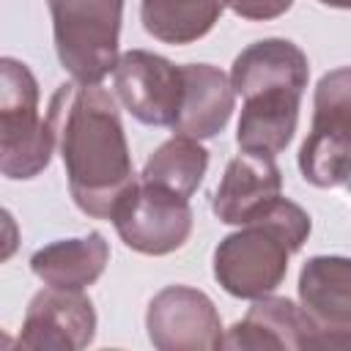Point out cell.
<instances>
[{"label":"cell","instance_id":"obj_1","mask_svg":"<svg viewBox=\"0 0 351 351\" xmlns=\"http://www.w3.org/2000/svg\"><path fill=\"white\" fill-rule=\"evenodd\" d=\"M47 118L77 208L93 219H110L121 197L137 184L115 96L101 82L71 80L52 93Z\"/></svg>","mask_w":351,"mask_h":351},{"label":"cell","instance_id":"obj_2","mask_svg":"<svg viewBox=\"0 0 351 351\" xmlns=\"http://www.w3.org/2000/svg\"><path fill=\"white\" fill-rule=\"evenodd\" d=\"M313 230L310 214L288 200H274L252 222L239 225L214 250V280L236 299L269 296L288 274V261Z\"/></svg>","mask_w":351,"mask_h":351},{"label":"cell","instance_id":"obj_3","mask_svg":"<svg viewBox=\"0 0 351 351\" xmlns=\"http://www.w3.org/2000/svg\"><path fill=\"white\" fill-rule=\"evenodd\" d=\"M55 143L49 118L38 115V82L16 60H0V173L11 181L36 178L47 170Z\"/></svg>","mask_w":351,"mask_h":351},{"label":"cell","instance_id":"obj_4","mask_svg":"<svg viewBox=\"0 0 351 351\" xmlns=\"http://www.w3.org/2000/svg\"><path fill=\"white\" fill-rule=\"evenodd\" d=\"M126 0H47L55 52L74 82L99 85L118 63Z\"/></svg>","mask_w":351,"mask_h":351},{"label":"cell","instance_id":"obj_5","mask_svg":"<svg viewBox=\"0 0 351 351\" xmlns=\"http://www.w3.org/2000/svg\"><path fill=\"white\" fill-rule=\"evenodd\" d=\"M302 178L318 189L351 186V66L326 71L313 93V126L299 148Z\"/></svg>","mask_w":351,"mask_h":351},{"label":"cell","instance_id":"obj_6","mask_svg":"<svg viewBox=\"0 0 351 351\" xmlns=\"http://www.w3.org/2000/svg\"><path fill=\"white\" fill-rule=\"evenodd\" d=\"M110 222L129 250L159 258L186 244L195 214L189 197L137 178V184L115 206Z\"/></svg>","mask_w":351,"mask_h":351},{"label":"cell","instance_id":"obj_7","mask_svg":"<svg viewBox=\"0 0 351 351\" xmlns=\"http://www.w3.org/2000/svg\"><path fill=\"white\" fill-rule=\"evenodd\" d=\"M115 96L123 110L145 126H173L184 96V66L148 49H129L112 71Z\"/></svg>","mask_w":351,"mask_h":351},{"label":"cell","instance_id":"obj_8","mask_svg":"<svg viewBox=\"0 0 351 351\" xmlns=\"http://www.w3.org/2000/svg\"><path fill=\"white\" fill-rule=\"evenodd\" d=\"M148 340L159 351H217L225 346L214 302L189 285L162 288L145 310Z\"/></svg>","mask_w":351,"mask_h":351},{"label":"cell","instance_id":"obj_9","mask_svg":"<svg viewBox=\"0 0 351 351\" xmlns=\"http://www.w3.org/2000/svg\"><path fill=\"white\" fill-rule=\"evenodd\" d=\"M96 337V310L82 291L52 288L38 291L25 313L19 348L30 351H80Z\"/></svg>","mask_w":351,"mask_h":351},{"label":"cell","instance_id":"obj_10","mask_svg":"<svg viewBox=\"0 0 351 351\" xmlns=\"http://www.w3.org/2000/svg\"><path fill=\"white\" fill-rule=\"evenodd\" d=\"M296 288L304 313L321 329L318 348H351V258H310Z\"/></svg>","mask_w":351,"mask_h":351},{"label":"cell","instance_id":"obj_11","mask_svg":"<svg viewBox=\"0 0 351 351\" xmlns=\"http://www.w3.org/2000/svg\"><path fill=\"white\" fill-rule=\"evenodd\" d=\"M282 197V173L274 156L239 151L214 192L211 211L225 225H247Z\"/></svg>","mask_w":351,"mask_h":351},{"label":"cell","instance_id":"obj_12","mask_svg":"<svg viewBox=\"0 0 351 351\" xmlns=\"http://www.w3.org/2000/svg\"><path fill=\"white\" fill-rule=\"evenodd\" d=\"M321 329L304 313L302 304H293L285 296H261L252 299V307L241 321L225 332V348H282L302 351L318 348Z\"/></svg>","mask_w":351,"mask_h":351},{"label":"cell","instance_id":"obj_13","mask_svg":"<svg viewBox=\"0 0 351 351\" xmlns=\"http://www.w3.org/2000/svg\"><path fill=\"white\" fill-rule=\"evenodd\" d=\"M302 93H304L302 88L271 85L241 96L244 107L236 126L239 151L266 154V156H277L280 151H285L299 123Z\"/></svg>","mask_w":351,"mask_h":351},{"label":"cell","instance_id":"obj_14","mask_svg":"<svg viewBox=\"0 0 351 351\" xmlns=\"http://www.w3.org/2000/svg\"><path fill=\"white\" fill-rule=\"evenodd\" d=\"M236 110V90L230 74L211 63H186L184 66V96L173 134H186L195 140L217 137Z\"/></svg>","mask_w":351,"mask_h":351},{"label":"cell","instance_id":"obj_15","mask_svg":"<svg viewBox=\"0 0 351 351\" xmlns=\"http://www.w3.org/2000/svg\"><path fill=\"white\" fill-rule=\"evenodd\" d=\"M310 63L299 44L288 38H263L241 49L230 66V82L239 96H247L258 88L291 85L307 88Z\"/></svg>","mask_w":351,"mask_h":351},{"label":"cell","instance_id":"obj_16","mask_svg":"<svg viewBox=\"0 0 351 351\" xmlns=\"http://www.w3.org/2000/svg\"><path fill=\"white\" fill-rule=\"evenodd\" d=\"M110 261V244L101 233H88L80 239H58L33 252L30 269L33 274L52 288L82 291L93 285Z\"/></svg>","mask_w":351,"mask_h":351},{"label":"cell","instance_id":"obj_17","mask_svg":"<svg viewBox=\"0 0 351 351\" xmlns=\"http://www.w3.org/2000/svg\"><path fill=\"white\" fill-rule=\"evenodd\" d=\"M225 0H140V19L148 36L162 44H192L219 22Z\"/></svg>","mask_w":351,"mask_h":351},{"label":"cell","instance_id":"obj_18","mask_svg":"<svg viewBox=\"0 0 351 351\" xmlns=\"http://www.w3.org/2000/svg\"><path fill=\"white\" fill-rule=\"evenodd\" d=\"M206 170H208V151L200 145V140L186 134H173L145 159L140 181L165 186L181 197H192L203 184Z\"/></svg>","mask_w":351,"mask_h":351},{"label":"cell","instance_id":"obj_19","mask_svg":"<svg viewBox=\"0 0 351 351\" xmlns=\"http://www.w3.org/2000/svg\"><path fill=\"white\" fill-rule=\"evenodd\" d=\"M225 5L244 16V19H255V22H266V19H277L282 16L293 0H225Z\"/></svg>","mask_w":351,"mask_h":351},{"label":"cell","instance_id":"obj_20","mask_svg":"<svg viewBox=\"0 0 351 351\" xmlns=\"http://www.w3.org/2000/svg\"><path fill=\"white\" fill-rule=\"evenodd\" d=\"M318 3H324L329 8H346V11H351V0H318Z\"/></svg>","mask_w":351,"mask_h":351}]
</instances>
